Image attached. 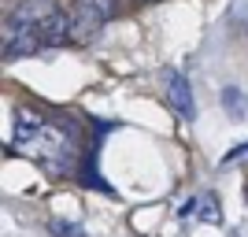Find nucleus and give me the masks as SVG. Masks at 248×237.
I'll return each instance as SVG.
<instances>
[{"instance_id": "f257e3e1", "label": "nucleus", "mask_w": 248, "mask_h": 237, "mask_svg": "<svg viewBox=\"0 0 248 237\" xmlns=\"http://www.w3.org/2000/svg\"><path fill=\"white\" fill-rule=\"evenodd\" d=\"M22 148H26L30 156H37L48 171H63L67 159H71V137L63 134L60 126H52V123H45L30 141L22 144Z\"/></svg>"}, {"instance_id": "f03ea898", "label": "nucleus", "mask_w": 248, "mask_h": 237, "mask_svg": "<svg viewBox=\"0 0 248 237\" xmlns=\"http://www.w3.org/2000/svg\"><path fill=\"white\" fill-rule=\"evenodd\" d=\"M111 15H115V0H74V19H71L74 41H89L96 26H104Z\"/></svg>"}, {"instance_id": "7ed1b4c3", "label": "nucleus", "mask_w": 248, "mask_h": 237, "mask_svg": "<svg viewBox=\"0 0 248 237\" xmlns=\"http://www.w3.org/2000/svg\"><path fill=\"white\" fill-rule=\"evenodd\" d=\"M41 30L33 22H19V19H8L4 22V60H19V56H33L41 52Z\"/></svg>"}, {"instance_id": "20e7f679", "label": "nucleus", "mask_w": 248, "mask_h": 237, "mask_svg": "<svg viewBox=\"0 0 248 237\" xmlns=\"http://www.w3.org/2000/svg\"><path fill=\"white\" fill-rule=\"evenodd\" d=\"M163 96L167 104H170V111L178 115V119H193L197 115V100H193V85H189V78L182 71H163Z\"/></svg>"}, {"instance_id": "39448f33", "label": "nucleus", "mask_w": 248, "mask_h": 237, "mask_svg": "<svg viewBox=\"0 0 248 237\" xmlns=\"http://www.w3.org/2000/svg\"><path fill=\"white\" fill-rule=\"evenodd\" d=\"M37 30H41V45H45V48H60V45L74 41V30H71V15H63L60 8L52 11V15H45Z\"/></svg>"}, {"instance_id": "423d86ee", "label": "nucleus", "mask_w": 248, "mask_h": 237, "mask_svg": "<svg viewBox=\"0 0 248 237\" xmlns=\"http://www.w3.org/2000/svg\"><path fill=\"white\" fill-rule=\"evenodd\" d=\"M52 11H56V0H22L19 8H15V15H11V19L41 26V19H45V15H52Z\"/></svg>"}, {"instance_id": "0eeeda50", "label": "nucleus", "mask_w": 248, "mask_h": 237, "mask_svg": "<svg viewBox=\"0 0 248 237\" xmlns=\"http://www.w3.org/2000/svg\"><path fill=\"white\" fill-rule=\"evenodd\" d=\"M41 126H45V123H41L33 111H19V123H15V137H11V144H19V148H22V144L30 141V137L37 134Z\"/></svg>"}, {"instance_id": "6e6552de", "label": "nucleus", "mask_w": 248, "mask_h": 237, "mask_svg": "<svg viewBox=\"0 0 248 237\" xmlns=\"http://www.w3.org/2000/svg\"><path fill=\"white\" fill-rule=\"evenodd\" d=\"M48 230H52V234H60V237H82V230L71 226V222H48Z\"/></svg>"}, {"instance_id": "1a4fd4ad", "label": "nucleus", "mask_w": 248, "mask_h": 237, "mask_svg": "<svg viewBox=\"0 0 248 237\" xmlns=\"http://www.w3.org/2000/svg\"><path fill=\"white\" fill-rule=\"evenodd\" d=\"M226 100H230V108H233V115H241V96H237V89H230Z\"/></svg>"}]
</instances>
